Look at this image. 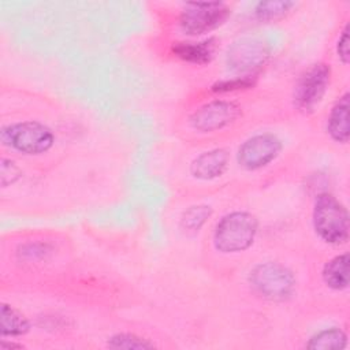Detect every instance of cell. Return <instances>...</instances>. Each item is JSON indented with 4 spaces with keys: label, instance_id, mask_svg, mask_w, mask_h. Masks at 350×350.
<instances>
[{
    "label": "cell",
    "instance_id": "obj_8",
    "mask_svg": "<svg viewBox=\"0 0 350 350\" xmlns=\"http://www.w3.org/2000/svg\"><path fill=\"white\" fill-rule=\"evenodd\" d=\"M282 139L273 133H258L245 139L237 150V163L246 171H258L278 159Z\"/></svg>",
    "mask_w": 350,
    "mask_h": 350
},
{
    "label": "cell",
    "instance_id": "obj_12",
    "mask_svg": "<svg viewBox=\"0 0 350 350\" xmlns=\"http://www.w3.org/2000/svg\"><path fill=\"white\" fill-rule=\"evenodd\" d=\"M350 96L345 92L332 105L327 118V133L332 141L338 144H347L350 138Z\"/></svg>",
    "mask_w": 350,
    "mask_h": 350
},
{
    "label": "cell",
    "instance_id": "obj_13",
    "mask_svg": "<svg viewBox=\"0 0 350 350\" xmlns=\"http://www.w3.org/2000/svg\"><path fill=\"white\" fill-rule=\"evenodd\" d=\"M321 279L324 284L334 291H343L350 283V257L349 253H340L329 258L323 269Z\"/></svg>",
    "mask_w": 350,
    "mask_h": 350
},
{
    "label": "cell",
    "instance_id": "obj_22",
    "mask_svg": "<svg viewBox=\"0 0 350 350\" xmlns=\"http://www.w3.org/2000/svg\"><path fill=\"white\" fill-rule=\"evenodd\" d=\"M0 347L3 350H7V349H22L23 345L22 343H16V342H7L5 339H3L1 343H0Z\"/></svg>",
    "mask_w": 350,
    "mask_h": 350
},
{
    "label": "cell",
    "instance_id": "obj_1",
    "mask_svg": "<svg viewBox=\"0 0 350 350\" xmlns=\"http://www.w3.org/2000/svg\"><path fill=\"white\" fill-rule=\"evenodd\" d=\"M258 219L246 211L228 212L215 226L212 242L217 252L224 254L247 250L256 241Z\"/></svg>",
    "mask_w": 350,
    "mask_h": 350
},
{
    "label": "cell",
    "instance_id": "obj_21",
    "mask_svg": "<svg viewBox=\"0 0 350 350\" xmlns=\"http://www.w3.org/2000/svg\"><path fill=\"white\" fill-rule=\"evenodd\" d=\"M349 42H350V38H349V25H346L343 27V30L340 31V36H339V38L336 41V56H338L339 62L343 66H347L349 60H350Z\"/></svg>",
    "mask_w": 350,
    "mask_h": 350
},
{
    "label": "cell",
    "instance_id": "obj_7",
    "mask_svg": "<svg viewBox=\"0 0 350 350\" xmlns=\"http://www.w3.org/2000/svg\"><path fill=\"white\" fill-rule=\"evenodd\" d=\"M331 83V67L325 63L312 64L298 78L294 92L293 103L297 109L302 112H312L323 101Z\"/></svg>",
    "mask_w": 350,
    "mask_h": 350
},
{
    "label": "cell",
    "instance_id": "obj_10",
    "mask_svg": "<svg viewBox=\"0 0 350 350\" xmlns=\"http://www.w3.org/2000/svg\"><path fill=\"white\" fill-rule=\"evenodd\" d=\"M230 164V153L223 148H213L196 156L190 163V174L198 180H213L221 176Z\"/></svg>",
    "mask_w": 350,
    "mask_h": 350
},
{
    "label": "cell",
    "instance_id": "obj_2",
    "mask_svg": "<svg viewBox=\"0 0 350 350\" xmlns=\"http://www.w3.org/2000/svg\"><path fill=\"white\" fill-rule=\"evenodd\" d=\"M312 223L316 235L328 245L339 246L349 241L350 226L347 208L328 191L316 196Z\"/></svg>",
    "mask_w": 350,
    "mask_h": 350
},
{
    "label": "cell",
    "instance_id": "obj_5",
    "mask_svg": "<svg viewBox=\"0 0 350 350\" xmlns=\"http://www.w3.org/2000/svg\"><path fill=\"white\" fill-rule=\"evenodd\" d=\"M231 15V8L221 1L186 3L179 14L178 25L183 34L200 37L220 27Z\"/></svg>",
    "mask_w": 350,
    "mask_h": 350
},
{
    "label": "cell",
    "instance_id": "obj_9",
    "mask_svg": "<svg viewBox=\"0 0 350 350\" xmlns=\"http://www.w3.org/2000/svg\"><path fill=\"white\" fill-rule=\"evenodd\" d=\"M241 115V107L230 100H212L198 107L189 118L190 126L198 133H213L234 123Z\"/></svg>",
    "mask_w": 350,
    "mask_h": 350
},
{
    "label": "cell",
    "instance_id": "obj_6",
    "mask_svg": "<svg viewBox=\"0 0 350 350\" xmlns=\"http://www.w3.org/2000/svg\"><path fill=\"white\" fill-rule=\"evenodd\" d=\"M269 45L257 37H242L234 41L226 53L227 68L237 77L253 78L268 62Z\"/></svg>",
    "mask_w": 350,
    "mask_h": 350
},
{
    "label": "cell",
    "instance_id": "obj_16",
    "mask_svg": "<svg viewBox=\"0 0 350 350\" xmlns=\"http://www.w3.org/2000/svg\"><path fill=\"white\" fill-rule=\"evenodd\" d=\"M213 215V209L206 204L189 206L180 216L179 227L185 234H197Z\"/></svg>",
    "mask_w": 350,
    "mask_h": 350
},
{
    "label": "cell",
    "instance_id": "obj_14",
    "mask_svg": "<svg viewBox=\"0 0 350 350\" xmlns=\"http://www.w3.org/2000/svg\"><path fill=\"white\" fill-rule=\"evenodd\" d=\"M29 319L18 309L8 304H1L0 308V334L5 336H23L30 331Z\"/></svg>",
    "mask_w": 350,
    "mask_h": 350
},
{
    "label": "cell",
    "instance_id": "obj_3",
    "mask_svg": "<svg viewBox=\"0 0 350 350\" xmlns=\"http://www.w3.org/2000/svg\"><path fill=\"white\" fill-rule=\"evenodd\" d=\"M247 282L257 297L271 302L288 301L297 287L294 272L278 261L256 264L247 275Z\"/></svg>",
    "mask_w": 350,
    "mask_h": 350
},
{
    "label": "cell",
    "instance_id": "obj_18",
    "mask_svg": "<svg viewBox=\"0 0 350 350\" xmlns=\"http://www.w3.org/2000/svg\"><path fill=\"white\" fill-rule=\"evenodd\" d=\"M109 349H127V350H148L154 349L156 345L149 339L131 332H118L107 339Z\"/></svg>",
    "mask_w": 350,
    "mask_h": 350
},
{
    "label": "cell",
    "instance_id": "obj_11",
    "mask_svg": "<svg viewBox=\"0 0 350 350\" xmlns=\"http://www.w3.org/2000/svg\"><path fill=\"white\" fill-rule=\"evenodd\" d=\"M217 41L215 37H208L198 41H179L172 45V52L176 57L191 64H208L215 56Z\"/></svg>",
    "mask_w": 350,
    "mask_h": 350
},
{
    "label": "cell",
    "instance_id": "obj_4",
    "mask_svg": "<svg viewBox=\"0 0 350 350\" xmlns=\"http://www.w3.org/2000/svg\"><path fill=\"white\" fill-rule=\"evenodd\" d=\"M0 139L4 146L18 153L38 156L53 146L55 134L38 120H22L3 126Z\"/></svg>",
    "mask_w": 350,
    "mask_h": 350
},
{
    "label": "cell",
    "instance_id": "obj_17",
    "mask_svg": "<svg viewBox=\"0 0 350 350\" xmlns=\"http://www.w3.org/2000/svg\"><path fill=\"white\" fill-rule=\"evenodd\" d=\"M297 5L295 1L290 0H268L258 1L254 5V16L258 21H275L291 11Z\"/></svg>",
    "mask_w": 350,
    "mask_h": 350
},
{
    "label": "cell",
    "instance_id": "obj_20",
    "mask_svg": "<svg viewBox=\"0 0 350 350\" xmlns=\"http://www.w3.org/2000/svg\"><path fill=\"white\" fill-rule=\"evenodd\" d=\"M22 176L21 168L10 159L3 157L0 161V179L1 186L7 187L10 185H14L19 178Z\"/></svg>",
    "mask_w": 350,
    "mask_h": 350
},
{
    "label": "cell",
    "instance_id": "obj_19",
    "mask_svg": "<svg viewBox=\"0 0 350 350\" xmlns=\"http://www.w3.org/2000/svg\"><path fill=\"white\" fill-rule=\"evenodd\" d=\"M253 85H254V81L250 77H235L231 79L216 82L215 85H212L211 90L215 93H226V92H234L241 89H249Z\"/></svg>",
    "mask_w": 350,
    "mask_h": 350
},
{
    "label": "cell",
    "instance_id": "obj_15",
    "mask_svg": "<svg viewBox=\"0 0 350 350\" xmlns=\"http://www.w3.org/2000/svg\"><path fill=\"white\" fill-rule=\"evenodd\" d=\"M347 346V334L339 327H328L313 334L305 347L310 350H342Z\"/></svg>",
    "mask_w": 350,
    "mask_h": 350
}]
</instances>
